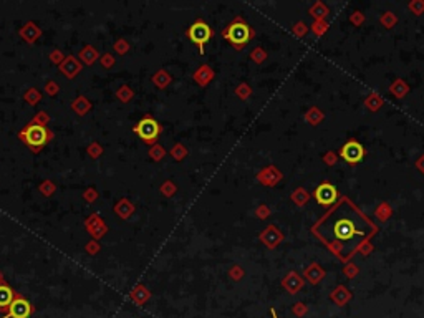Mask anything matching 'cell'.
<instances>
[{
	"instance_id": "obj_1",
	"label": "cell",
	"mask_w": 424,
	"mask_h": 318,
	"mask_svg": "<svg viewBox=\"0 0 424 318\" xmlns=\"http://www.w3.org/2000/svg\"><path fill=\"white\" fill-rule=\"evenodd\" d=\"M53 138H55V133H53L50 128L42 126V124L32 121V119H30V123H28L23 129H20V133H18V139H20L22 143H25V146L35 154L40 153Z\"/></svg>"
},
{
	"instance_id": "obj_2",
	"label": "cell",
	"mask_w": 424,
	"mask_h": 318,
	"mask_svg": "<svg viewBox=\"0 0 424 318\" xmlns=\"http://www.w3.org/2000/svg\"><path fill=\"white\" fill-rule=\"evenodd\" d=\"M220 35H222V38L227 40L235 50H242L245 45L252 40L255 32L242 17H235L232 22L220 32Z\"/></svg>"
},
{
	"instance_id": "obj_3",
	"label": "cell",
	"mask_w": 424,
	"mask_h": 318,
	"mask_svg": "<svg viewBox=\"0 0 424 318\" xmlns=\"http://www.w3.org/2000/svg\"><path fill=\"white\" fill-rule=\"evenodd\" d=\"M133 133L136 134L141 141H144L147 146H154L162 133V126L157 123V119L152 114H144L135 126H133Z\"/></svg>"
},
{
	"instance_id": "obj_4",
	"label": "cell",
	"mask_w": 424,
	"mask_h": 318,
	"mask_svg": "<svg viewBox=\"0 0 424 318\" xmlns=\"http://www.w3.org/2000/svg\"><path fill=\"white\" fill-rule=\"evenodd\" d=\"M186 37L196 45L197 50H199V55H204L207 42L214 37V30H212L211 25L204 22L202 18H197L194 23H191L189 27H187Z\"/></svg>"
},
{
	"instance_id": "obj_5",
	"label": "cell",
	"mask_w": 424,
	"mask_h": 318,
	"mask_svg": "<svg viewBox=\"0 0 424 318\" xmlns=\"http://www.w3.org/2000/svg\"><path fill=\"white\" fill-rule=\"evenodd\" d=\"M33 312H35V308H33L32 303L28 302L22 293L17 292L10 308H8V313L3 315L2 318H30Z\"/></svg>"
},
{
	"instance_id": "obj_6",
	"label": "cell",
	"mask_w": 424,
	"mask_h": 318,
	"mask_svg": "<svg viewBox=\"0 0 424 318\" xmlns=\"http://www.w3.org/2000/svg\"><path fill=\"white\" fill-rule=\"evenodd\" d=\"M340 158L345 159L350 164H356L364 158V148L361 143L350 139L348 143H345L342 149H340Z\"/></svg>"
},
{
	"instance_id": "obj_7",
	"label": "cell",
	"mask_w": 424,
	"mask_h": 318,
	"mask_svg": "<svg viewBox=\"0 0 424 318\" xmlns=\"http://www.w3.org/2000/svg\"><path fill=\"white\" fill-rule=\"evenodd\" d=\"M85 229L95 240H100V238L105 237V234L108 232L106 222L103 221V217L96 212L90 214V216L85 219Z\"/></svg>"
},
{
	"instance_id": "obj_8",
	"label": "cell",
	"mask_w": 424,
	"mask_h": 318,
	"mask_svg": "<svg viewBox=\"0 0 424 318\" xmlns=\"http://www.w3.org/2000/svg\"><path fill=\"white\" fill-rule=\"evenodd\" d=\"M313 196H315V199H317V202L322 204V206H332V204L337 202L338 191H337V187H335L333 184L323 182V184H320L317 189H315Z\"/></svg>"
},
{
	"instance_id": "obj_9",
	"label": "cell",
	"mask_w": 424,
	"mask_h": 318,
	"mask_svg": "<svg viewBox=\"0 0 424 318\" xmlns=\"http://www.w3.org/2000/svg\"><path fill=\"white\" fill-rule=\"evenodd\" d=\"M58 70H60L68 80H73L80 75V72L83 70V63L76 57H73V55H68V57L65 58V62L58 67Z\"/></svg>"
},
{
	"instance_id": "obj_10",
	"label": "cell",
	"mask_w": 424,
	"mask_h": 318,
	"mask_svg": "<svg viewBox=\"0 0 424 318\" xmlns=\"http://www.w3.org/2000/svg\"><path fill=\"white\" fill-rule=\"evenodd\" d=\"M333 234L340 240H348L350 237H353L356 234V227H354V222L350 221V219H340V221L335 222Z\"/></svg>"
},
{
	"instance_id": "obj_11",
	"label": "cell",
	"mask_w": 424,
	"mask_h": 318,
	"mask_svg": "<svg viewBox=\"0 0 424 318\" xmlns=\"http://www.w3.org/2000/svg\"><path fill=\"white\" fill-rule=\"evenodd\" d=\"M214 77H215L214 70L211 68V65H206V63L199 65V67L194 70V73H192V80H194L201 88L209 86L211 81L214 80Z\"/></svg>"
},
{
	"instance_id": "obj_12",
	"label": "cell",
	"mask_w": 424,
	"mask_h": 318,
	"mask_svg": "<svg viewBox=\"0 0 424 318\" xmlns=\"http://www.w3.org/2000/svg\"><path fill=\"white\" fill-rule=\"evenodd\" d=\"M18 35H20V38H23L28 45H33L37 42L38 38L42 37V28L38 27V25L35 22H27L23 27L18 30Z\"/></svg>"
},
{
	"instance_id": "obj_13",
	"label": "cell",
	"mask_w": 424,
	"mask_h": 318,
	"mask_svg": "<svg viewBox=\"0 0 424 318\" xmlns=\"http://www.w3.org/2000/svg\"><path fill=\"white\" fill-rule=\"evenodd\" d=\"M17 292L8 285V283H3L0 285V313L7 315L8 313V308H10L13 298H15Z\"/></svg>"
},
{
	"instance_id": "obj_14",
	"label": "cell",
	"mask_w": 424,
	"mask_h": 318,
	"mask_svg": "<svg viewBox=\"0 0 424 318\" xmlns=\"http://www.w3.org/2000/svg\"><path fill=\"white\" fill-rule=\"evenodd\" d=\"M113 209H115L116 216L120 217V219H123V221L130 219L133 214H135V211H136L135 204H133L128 197H121L120 201L115 204V207H113Z\"/></svg>"
},
{
	"instance_id": "obj_15",
	"label": "cell",
	"mask_w": 424,
	"mask_h": 318,
	"mask_svg": "<svg viewBox=\"0 0 424 318\" xmlns=\"http://www.w3.org/2000/svg\"><path fill=\"white\" fill-rule=\"evenodd\" d=\"M98 58H100V53H98V50L93 47V45H85V47L78 52V60H80L83 65H86V67H91Z\"/></svg>"
},
{
	"instance_id": "obj_16",
	"label": "cell",
	"mask_w": 424,
	"mask_h": 318,
	"mask_svg": "<svg viewBox=\"0 0 424 318\" xmlns=\"http://www.w3.org/2000/svg\"><path fill=\"white\" fill-rule=\"evenodd\" d=\"M130 297H131V300L136 303V305H144V303L149 300L151 292H149V288H147L146 285L138 283V285L130 292Z\"/></svg>"
},
{
	"instance_id": "obj_17",
	"label": "cell",
	"mask_w": 424,
	"mask_h": 318,
	"mask_svg": "<svg viewBox=\"0 0 424 318\" xmlns=\"http://www.w3.org/2000/svg\"><path fill=\"white\" fill-rule=\"evenodd\" d=\"M151 81H152V84H154L156 88L164 89V88H167V86H169V84L172 83V75H171L169 72H166L164 68H159V70H157V72L151 77Z\"/></svg>"
},
{
	"instance_id": "obj_18",
	"label": "cell",
	"mask_w": 424,
	"mask_h": 318,
	"mask_svg": "<svg viewBox=\"0 0 424 318\" xmlns=\"http://www.w3.org/2000/svg\"><path fill=\"white\" fill-rule=\"evenodd\" d=\"M91 108H93L91 101H90V99H88L86 96H83V94L76 96V98L71 101V109L78 114V116H85L86 113L91 111Z\"/></svg>"
},
{
	"instance_id": "obj_19",
	"label": "cell",
	"mask_w": 424,
	"mask_h": 318,
	"mask_svg": "<svg viewBox=\"0 0 424 318\" xmlns=\"http://www.w3.org/2000/svg\"><path fill=\"white\" fill-rule=\"evenodd\" d=\"M23 101L27 104H30V106H35V104L42 101V93L38 91L37 88H28L27 91L23 93Z\"/></svg>"
},
{
	"instance_id": "obj_20",
	"label": "cell",
	"mask_w": 424,
	"mask_h": 318,
	"mask_svg": "<svg viewBox=\"0 0 424 318\" xmlns=\"http://www.w3.org/2000/svg\"><path fill=\"white\" fill-rule=\"evenodd\" d=\"M115 94L121 103H130L131 99L135 98V91H133V88L128 86V84H123V86L118 88Z\"/></svg>"
},
{
	"instance_id": "obj_21",
	"label": "cell",
	"mask_w": 424,
	"mask_h": 318,
	"mask_svg": "<svg viewBox=\"0 0 424 318\" xmlns=\"http://www.w3.org/2000/svg\"><path fill=\"white\" fill-rule=\"evenodd\" d=\"M169 154H171L172 158L176 159V161H184L186 156H187V154H189V151H187V148H186L182 143H176L174 146L171 148Z\"/></svg>"
},
{
	"instance_id": "obj_22",
	"label": "cell",
	"mask_w": 424,
	"mask_h": 318,
	"mask_svg": "<svg viewBox=\"0 0 424 318\" xmlns=\"http://www.w3.org/2000/svg\"><path fill=\"white\" fill-rule=\"evenodd\" d=\"M147 156H149L154 162H159V161H162V159H164V156H166V149L162 148L161 144L156 143L154 146L149 148V151H147Z\"/></svg>"
},
{
	"instance_id": "obj_23",
	"label": "cell",
	"mask_w": 424,
	"mask_h": 318,
	"mask_svg": "<svg viewBox=\"0 0 424 318\" xmlns=\"http://www.w3.org/2000/svg\"><path fill=\"white\" fill-rule=\"evenodd\" d=\"M38 191H40L45 197H50V196H53V194L57 192V186H55V182L50 181V179H45V181L40 182Z\"/></svg>"
},
{
	"instance_id": "obj_24",
	"label": "cell",
	"mask_w": 424,
	"mask_h": 318,
	"mask_svg": "<svg viewBox=\"0 0 424 318\" xmlns=\"http://www.w3.org/2000/svg\"><path fill=\"white\" fill-rule=\"evenodd\" d=\"M159 192L162 194V196H166V197H172L177 192V186L172 181H164L161 184Z\"/></svg>"
},
{
	"instance_id": "obj_25",
	"label": "cell",
	"mask_w": 424,
	"mask_h": 318,
	"mask_svg": "<svg viewBox=\"0 0 424 318\" xmlns=\"http://www.w3.org/2000/svg\"><path fill=\"white\" fill-rule=\"evenodd\" d=\"M113 50H115V53L118 55H126L131 50V45L128 43L125 38H118L115 45H113Z\"/></svg>"
},
{
	"instance_id": "obj_26",
	"label": "cell",
	"mask_w": 424,
	"mask_h": 318,
	"mask_svg": "<svg viewBox=\"0 0 424 318\" xmlns=\"http://www.w3.org/2000/svg\"><path fill=\"white\" fill-rule=\"evenodd\" d=\"M65 58H67L65 53H63L62 50H58V48H53L50 52V55H48V60H50L53 65H57V67H60V65L65 62Z\"/></svg>"
},
{
	"instance_id": "obj_27",
	"label": "cell",
	"mask_w": 424,
	"mask_h": 318,
	"mask_svg": "<svg viewBox=\"0 0 424 318\" xmlns=\"http://www.w3.org/2000/svg\"><path fill=\"white\" fill-rule=\"evenodd\" d=\"M86 153H88V156H90V158L98 159L103 154V146L100 143L93 141V143H90V146L86 148Z\"/></svg>"
},
{
	"instance_id": "obj_28",
	"label": "cell",
	"mask_w": 424,
	"mask_h": 318,
	"mask_svg": "<svg viewBox=\"0 0 424 318\" xmlns=\"http://www.w3.org/2000/svg\"><path fill=\"white\" fill-rule=\"evenodd\" d=\"M115 63H116V60H115V57H113L111 53H103L100 57V65L105 70L113 68V67H115Z\"/></svg>"
},
{
	"instance_id": "obj_29",
	"label": "cell",
	"mask_w": 424,
	"mask_h": 318,
	"mask_svg": "<svg viewBox=\"0 0 424 318\" xmlns=\"http://www.w3.org/2000/svg\"><path fill=\"white\" fill-rule=\"evenodd\" d=\"M101 250V243H100V240H95V238H91L90 242H86V245H85V252L86 253H90V255H96L98 252Z\"/></svg>"
},
{
	"instance_id": "obj_30",
	"label": "cell",
	"mask_w": 424,
	"mask_h": 318,
	"mask_svg": "<svg viewBox=\"0 0 424 318\" xmlns=\"http://www.w3.org/2000/svg\"><path fill=\"white\" fill-rule=\"evenodd\" d=\"M45 93L48 94V96H57L58 93H60V84H58L57 81H53V80H50V81L45 83Z\"/></svg>"
},
{
	"instance_id": "obj_31",
	"label": "cell",
	"mask_w": 424,
	"mask_h": 318,
	"mask_svg": "<svg viewBox=\"0 0 424 318\" xmlns=\"http://www.w3.org/2000/svg\"><path fill=\"white\" fill-rule=\"evenodd\" d=\"M32 121L42 124V126H47V124L50 123V114H48L47 111H38L35 116L32 118Z\"/></svg>"
},
{
	"instance_id": "obj_32",
	"label": "cell",
	"mask_w": 424,
	"mask_h": 318,
	"mask_svg": "<svg viewBox=\"0 0 424 318\" xmlns=\"http://www.w3.org/2000/svg\"><path fill=\"white\" fill-rule=\"evenodd\" d=\"M83 199H85V201L88 202V204H93L98 199V191H96V187H88L85 192H83Z\"/></svg>"
},
{
	"instance_id": "obj_33",
	"label": "cell",
	"mask_w": 424,
	"mask_h": 318,
	"mask_svg": "<svg viewBox=\"0 0 424 318\" xmlns=\"http://www.w3.org/2000/svg\"><path fill=\"white\" fill-rule=\"evenodd\" d=\"M235 93H237V96H239V98L245 99V98H249L250 89H249V86H245V84H240V86H239L237 89H235Z\"/></svg>"
},
{
	"instance_id": "obj_34",
	"label": "cell",
	"mask_w": 424,
	"mask_h": 318,
	"mask_svg": "<svg viewBox=\"0 0 424 318\" xmlns=\"http://www.w3.org/2000/svg\"><path fill=\"white\" fill-rule=\"evenodd\" d=\"M240 273H242V272H240V268L235 267V268H232V270L229 272V275L232 277L234 280H240Z\"/></svg>"
},
{
	"instance_id": "obj_35",
	"label": "cell",
	"mask_w": 424,
	"mask_h": 318,
	"mask_svg": "<svg viewBox=\"0 0 424 318\" xmlns=\"http://www.w3.org/2000/svg\"><path fill=\"white\" fill-rule=\"evenodd\" d=\"M3 283H7V282H5V278H3V273L0 272V285H3Z\"/></svg>"
},
{
	"instance_id": "obj_36",
	"label": "cell",
	"mask_w": 424,
	"mask_h": 318,
	"mask_svg": "<svg viewBox=\"0 0 424 318\" xmlns=\"http://www.w3.org/2000/svg\"><path fill=\"white\" fill-rule=\"evenodd\" d=\"M270 313H272V317H274V318H279V317H277V312H275L274 308H272V310H270Z\"/></svg>"
}]
</instances>
